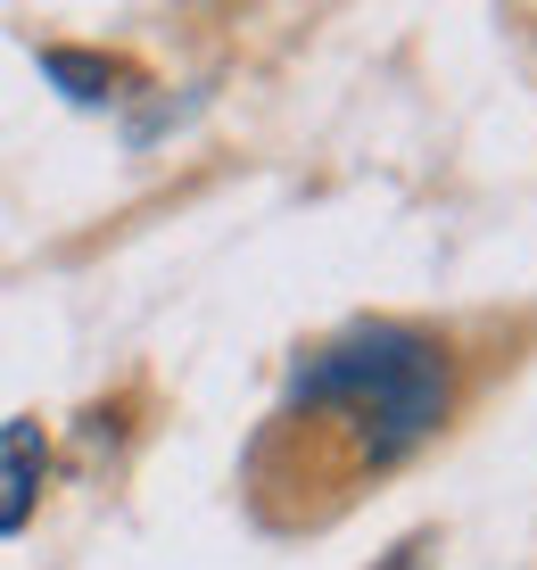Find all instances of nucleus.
I'll return each instance as SVG.
<instances>
[{
    "label": "nucleus",
    "mask_w": 537,
    "mask_h": 570,
    "mask_svg": "<svg viewBox=\"0 0 537 570\" xmlns=\"http://www.w3.org/2000/svg\"><path fill=\"white\" fill-rule=\"evenodd\" d=\"M42 471H50V439L42 422H0V538H17L42 513Z\"/></svg>",
    "instance_id": "nucleus-2"
},
{
    "label": "nucleus",
    "mask_w": 537,
    "mask_h": 570,
    "mask_svg": "<svg viewBox=\"0 0 537 570\" xmlns=\"http://www.w3.org/2000/svg\"><path fill=\"white\" fill-rule=\"evenodd\" d=\"M42 67L67 83V100H125L133 91V67H116V58H84V50H42Z\"/></svg>",
    "instance_id": "nucleus-3"
},
{
    "label": "nucleus",
    "mask_w": 537,
    "mask_h": 570,
    "mask_svg": "<svg viewBox=\"0 0 537 570\" xmlns=\"http://www.w3.org/2000/svg\"><path fill=\"white\" fill-rule=\"evenodd\" d=\"M455 405V347L430 323H348L290 372L248 446V504L265 529H323L355 488L439 439Z\"/></svg>",
    "instance_id": "nucleus-1"
}]
</instances>
